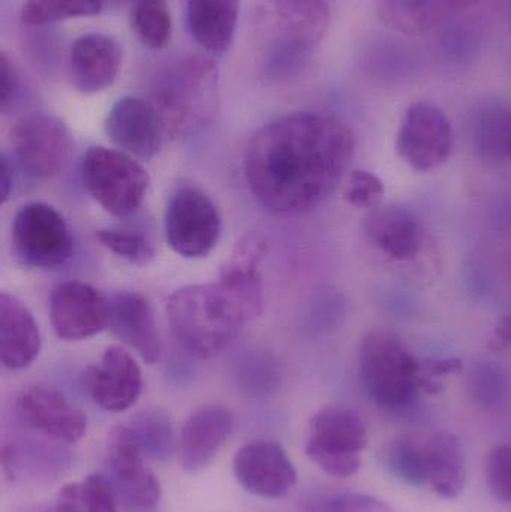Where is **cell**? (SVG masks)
I'll use <instances>...</instances> for the list:
<instances>
[{
	"instance_id": "1",
	"label": "cell",
	"mask_w": 511,
	"mask_h": 512,
	"mask_svg": "<svg viewBox=\"0 0 511 512\" xmlns=\"http://www.w3.org/2000/svg\"><path fill=\"white\" fill-rule=\"evenodd\" d=\"M356 137L347 123L321 113H294L267 123L252 137L245 176L258 203L278 215L320 206L344 179Z\"/></svg>"
},
{
	"instance_id": "2",
	"label": "cell",
	"mask_w": 511,
	"mask_h": 512,
	"mask_svg": "<svg viewBox=\"0 0 511 512\" xmlns=\"http://www.w3.org/2000/svg\"><path fill=\"white\" fill-rule=\"evenodd\" d=\"M167 313L176 339L201 360L224 351L251 321L245 307L219 282L177 289Z\"/></svg>"
},
{
	"instance_id": "3",
	"label": "cell",
	"mask_w": 511,
	"mask_h": 512,
	"mask_svg": "<svg viewBox=\"0 0 511 512\" xmlns=\"http://www.w3.org/2000/svg\"><path fill=\"white\" fill-rule=\"evenodd\" d=\"M218 81V68L206 57H185L165 69L153 87L150 102L161 117L167 137H191L215 120Z\"/></svg>"
},
{
	"instance_id": "4",
	"label": "cell",
	"mask_w": 511,
	"mask_h": 512,
	"mask_svg": "<svg viewBox=\"0 0 511 512\" xmlns=\"http://www.w3.org/2000/svg\"><path fill=\"white\" fill-rule=\"evenodd\" d=\"M359 363L363 387L381 408H405L422 390L420 360L393 334H366L360 345Z\"/></svg>"
},
{
	"instance_id": "5",
	"label": "cell",
	"mask_w": 511,
	"mask_h": 512,
	"mask_svg": "<svg viewBox=\"0 0 511 512\" xmlns=\"http://www.w3.org/2000/svg\"><path fill=\"white\" fill-rule=\"evenodd\" d=\"M81 179L93 200L110 215L128 218L138 212L150 179L128 153L107 147H90L81 162Z\"/></svg>"
},
{
	"instance_id": "6",
	"label": "cell",
	"mask_w": 511,
	"mask_h": 512,
	"mask_svg": "<svg viewBox=\"0 0 511 512\" xmlns=\"http://www.w3.org/2000/svg\"><path fill=\"white\" fill-rule=\"evenodd\" d=\"M366 445L368 430L363 418L353 409L330 406L312 417L305 450L324 474L350 478L362 468Z\"/></svg>"
},
{
	"instance_id": "7",
	"label": "cell",
	"mask_w": 511,
	"mask_h": 512,
	"mask_svg": "<svg viewBox=\"0 0 511 512\" xmlns=\"http://www.w3.org/2000/svg\"><path fill=\"white\" fill-rule=\"evenodd\" d=\"M12 248L24 265L54 268L71 258L74 242L65 219L54 207L30 203L15 215Z\"/></svg>"
},
{
	"instance_id": "8",
	"label": "cell",
	"mask_w": 511,
	"mask_h": 512,
	"mask_svg": "<svg viewBox=\"0 0 511 512\" xmlns=\"http://www.w3.org/2000/svg\"><path fill=\"white\" fill-rule=\"evenodd\" d=\"M222 219L213 201L194 188L171 197L165 212L168 245L183 258H206L221 239Z\"/></svg>"
},
{
	"instance_id": "9",
	"label": "cell",
	"mask_w": 511,
	"mask_h": 512,
	"mask_svg": "<svg viewBox=\"0 0 511 512\" xmlns=\"http://www.w3.org/2000/svg\"><path fill=\"white\" fill-rule=\"evenodd\" d=\"M455 146L452 122L441 108L428 101L411 104L402 117L396 152L414 170H437L452 156Z\"/></svg>"
},
{
	"instance_id": "10",
	"label": "cell",
	"mask_w": 511,
	"mask_h": 512,
	"mask_svg": "<svg viewBox=\"0 0 511 512\" xmlns=\"http://www.w3.org/2000/svg\"><path fill=\"white\" fill-rule=\"evenodd\" d=\"M11 137L18 164L35 179L57 176L68 161L71 140L65 123L57 117H23L15 123Z\"/></svg>"
},
{
	"instance_id": "11",
	"label": "cell",
	"mask_w": 511,
	"mask_h": 512,
	"mask_svg": "<svg viewBox=\"0 0 511 512\" xmlns=\"http://www.w3.org/2000/svg\"><path fill=\"white\" fill-rule=\"evenodd\" d=\"M276 23L282 33L278 60L270 71H290L303 57L317 47L330 24V9L326 0H272Z\"/></svg>"
},
{
	"instance_id": "12",
	"label": "cell",
	"mask_w": 511,
	"mask_h": 512,
	"mask_svg": "<svg viewBox=\"0 0 511 512\" xmlns=\"http://www.w3.org/2000/svg\"><path fill=\"white\" fill-rule=\"evenodd\" d=\"M237 483L263 499H281L297 484V471L282 445L251 441L237 450L233 460Z\"/></svg>"
},
{
	"instance_id": "13",
	"label": "cell",
	"mask_w": 511,
	"mask_h": 512,
	"mask_svg": "<svg viewBox=\"0 0 511 512\" xmlns=\"http://www.w3.org/2000/svg\"><path fill=\"white\" fill-rule=\"evenodd\" d=\"M110 298L87 283L71 280L54 289L50 300L51 324L63 340H83L108 327Z\"/></svg>"
},
{
	"instance_id": "14",
	"label": "cell",
	"mask_w": 511,
	"mask_h": 512,
	"mask_svg": "<svg viewBox=\"0 0 511 512\" xmlns=\"http://www.w3.org/2000/svg\"><path fill=\"white\" fill-rule=\"evenodd\" d=\"M87 394L95 405L108 412H125L137 403L143 376L135 358L120 346H110L99 363L83 375Z\"/></svg>"
},
{
	"instance_id": "15",
	"label": "cell",
	"mask_w": 511,
	"mask_h": 512,
	"mask_svg": "<svg viewBox=\"0 0 511 512\" xmlns=\"http://www.w3.org/2000/svg\"><path fill=\"white\" fill-rule=\"evenodd\" d=\"M105 132L119 149L141 159L158 155L167 137L152 102L137 96H125L111 107Z\"/></svg>"
},
{
	"instance_id": "16",
	"label": "cell",
	"mask_w": 511,
	"mask_h": 512,
	"mask_svg": "<svg viewBox=\"0 0 511 512\" xmlns=\"http://www.w3.org/2000/svg\"><path fill=\"white\" fill-rule=\"evenodd\" d=\"M17 411L30 429L53 441L75 444L86 435V414L51 388L24 390L18 396Z\"/></svg>"
},
{
	"instance_id": "17",
	"label": "cell",
	"mask_w": 511,
	"mask_h": 512,
	"mask_svg": "<svg viewBox=\"0 0 511 512\" xmlns=\"http://www.w3.org/2000/svg\"><path fill=\"white\" fill-rule=\"evenodd\" d=\"M233 429V414L224 406H201L192 412L183 424L177 444L180 468L191 475L209 468Z\"/></svg>"
},
{
	"instance_id": "18",
	"label": "cell",
	"mask_w": 511,
	"mask_h": 512,
	"mask_svg": "<svg viewBox=\"0 0 511 512\" xmlns=\"http://www.w3.org/2000/svg\"><path fill=\"white\" fill-rule=\"evenodd\" d=\"M482 0H374L387 29L401 35L426 36L476 8Z\"/></svg>"
},
{
	"instance_id": "19",
	"label": "cell",
	"mask_w": 511,
	"mask_h": 512,
	"mask_svg": "<svg viewBox=\"0 0 511 512\" xmlns=\"http://www.w3.org/2000/svg\"><path fill=\"white\" fill-rule=\"evenodd\" d=\"M122 68V47L102 33H87L75 39L69 50L72 84L84 95L102 92L116 81Z\"/></svg>"
},
{
	"instance_id": "20",
	"label": "cell",
	"mask_w": 511,
	"mask_h": 512,
	"mask_svg": "<svg viewBox=\"0 0 511 512\" xmlns=\"http://www.w3.org/2000/svg\"><path fill=\"white\" fill-rule=\"evenodd\" d=\"M111 333L140 354L147 363H158L161 340L156 330L152 306L137 292H117L110 298L108 327Z\"/></svg>"
},
{
	"instance_id": "21",
	"label": "cell",
	"mask_w": 511,
	"mask_h": 512,
	"mask_svg": "<svg viewBox=\"0 0 511 512\" xmlns=\"http://www.w3.org/2000/svg\"><path fill=\"white\" fill-rule=\"evenodd\" d=\"M38 324L23 301L0 294V361L9 370L29 367L41 351Z\"/></svg>"
},
{
	"instance_id": "22",
	"label": "cell",
	"mask_w": 511,
	"mask_h": 512,
	"mask_svg": "<svg viewBox=\"0 0 511 512\" xmlns=\"http://www.w3.org/2000/svg\"><path fill=\"white\" fill-rule=\"evenodd\" d=\"M365 233L375 248L396 261H408L423 246V230L404 207H374L365 218Z\"/></svg>"
},
{
	"instance_id": "23",
	"label": "cell",
	"mask_w": 511,
	"mask_h": 512,
	"mask_svg": "<svg viewBox=\"0 0 511 512\" xmlns=\"http://www.w3.org/2000/svg\"><path fill=\"white\" fill-rule=\"evenodd\" d=\"M240 0H188L186 18L195 41L212 54L233 44L239 23Z\"/></svg>"
},
{
	"instance_id": "24",
	"label": "cell",
	"mask_w": 511,
	"mask_h": 512,
	"mask_svg": "<svg viewBox=\"0 0 511 512\" xmlns=\"http://www.w3.org/2000/svg\"><path fill=\"white\" fill-rule=\"evenodd\" d=\"M429 486L443 499H456L467 484L464 450L455 433L440 430L425 442Z\"/></svg>"
},
{
	"instance_id": "25",
	"label": "cell",
	"mask_w": 511,
	"mask_h": 512,
	"mask_svg": "<svg viewBox=\"0 0 511 512\" xmlns=\"http://www.w3.org/2000/svg\"><path fill=\"white\" fill-rule=\"evenodd\" d=\"M56 512H119L116 495L107 475H87L81 481L66 484L57 493Z\"/></svg>"
},
{
	"instance_id": "26",
	"label": "cell",
	"mask_w": 511,
	"mask_h": 512,
	"mask_svg": "<svg viewBox=\"0 0 511 512\" xmlns=\"http://www.w3.org/2000/svg\"><path fill=\"white\" fill-rule=\"evenodd\" d=\"M128 426L134 432L146 459L165 463L177 454L173 424L164 411L146 409L138 412L128 421Z\"/></svg>"
},
{
	"instance_id": "27",
	"label": "cell",
	"mask_w": 511,
	"mask_h": 512,
	"mask_svg": "<svg viewBox=\"0 0 511 512\" xmlns=\"http://www.w3.org/2000/svg\"><path fill=\"white\" fill-rule=\"evenodd\" d=\"M477 149L485 158L511 162V107L498 105L483 110L474 125Z\"/></svg>"
},
{
	"instance_id": "28",
	"label": "cell",
	"mask_w": 511,
	"mask_h": 512,
	"mask_svg": "<svg viewBox=\"0 0 511 512\" xmlns=\"http://www.w3.org/2000/svg\"><path fill=\"white\" fill-rule=\"evenodd\" d=\"M387 471L410 487L428 486L425 447L416 439L401 436L390 442L384 454Z\"/></svg>"
},
{
	"instance_id": "29",
	"label": "cell",
	"mask_w": 511,
	"mask_h": 512,
	"mask_svg": "<svg viewBox=\"0 0 511 512\" xmlns=\"http://www.w3.org/2000/svg\"><path fill=\"white\" fill-rule=\"evenodd\" d=\"M110 483L123 512L158 511L162 498L161 483L149 468L129 477L110 480Z\"/></svg>"
},
{
	"instance_id": "30",
	"label": "cell",
	"mask_w": 511,
	"mask_h": 512,
	"mask_svg": "<svg viewBox=\"0 0 511 512\" xmlns=\"http://www.w3.org/2000/svg\"><path fill=\"white\" fill-rule=\"evenodd\" d=\"M131 26L146 47L152 50L167 47L173 24L165 0H137L132 9Z\"/></svg>"
},
{
	"instance_id": "31",
	"label": "cell",
	"mask_w": 511,
	"mask_h": 512,
	"mask_svg": "<svg viewBox=\"0 0 511 512\" xmlns=\"http://www.w3.org/2000/svg\"><path fill=\"white\" fill-rule=\"evenodd\" d=\"M104 8V0H26L21 20L27 26H44L69 18L95 17Z\"/></svg>"
},
{
	"instance_id": "32",
	"label": "cell",
	"mask_w": 511,
	"mask_h": 512,
	"mask_svg": "<svg viewBox=\"0 0 511 512\" xmlns=\"http://www.w3.org/2000/svg\"><path fill=\"white\" fill-rule=\"evenodd\" d=\"M98 240L104 248L131 264L144 267L155 258L152 243L138 233L119 230L98 231Z\"/></svg>"
},
{
	"instance_id": "33",
	"label": "cell",
	"mask_w": 511,
	"mask_h": 512,
	"mask_svg": "<svg viewBox=\"0 0 511 512\" xmlns=\"http://www.w3.org/2000/svg\"><path fill=\"white\" fill-rule=\"evenodd\" d=\"M303 512H393L383 499L365 493H330L306 502Z\"/></svg>"
},
{
	"instance_id": "34",
	"label": "cell",
	"mask_w": 511,
	"mask_h": 512,
	"mask_svg": "<svg viewBox=\"0 0 511 512\" xmlns=\"http://www.w3.org/2000/svg\"><path fill=\"white\" fill-rule=\"evenodd\" d=\"M486 480L497 501L511 505V445H497L486 460Z\"/></svg>"
},
{
	"instance_id": "35",
	"label": "cell",
	"mask_w": 511,
	"mask_h": 512,
	"mask_svg": "<svg viewBox=\"0 0 511 512\" xmlns=\"http://www.w3.org/2000/svg\"><path fill=\"white\" fill-rule=\"evenodd\" d=\"M471 393L480 405L494 408L506 399L509 384L500 369L486 366L471 379Z\"/></svg>"
},
{
	"instance_id": "36",
	"label": "cell",
	"mask_w": 511,
	"mask_h": 512,
	"mask_svg": "<svg viewBox=\"0 0 511 512\" xmlns=\"http://www.w3.org/2000/svg\"><path fill=\"white\" fill-rule=\"evenodd\" d=\"M384 195V183L371 171L354 170L345 189V200L356 207H372Z\"/></svg>"
},
{
	"instance_id": "37",
	"label": "cell",
	"mask_w": 511,
	"mask_h": 512,
	"mask_svg": "<svg viewBox=\"0 0 511 512\" xmlns=\"http://www.w3.org/2000/svg\"><path fill=\"white\" fill-rule=\"evenodd\" d=\"M0 68H2V89H0V104L2 111H6L9 105L17 98L18 90H20V80H18L17 72L14 65L9 62V57L3 51L0 56Z\"/></svg>"
},
{
	"instance_id": "38",
	"label": "cell",
	"mask_w": 511,
	"mask_h": 512,
	"mask_svg": "<svg viewBox=\"0 0 511 512\" xmlns=\"http://www.w3.org/2000/svg\"><path fill=\"white\" fill-rule=\"evenodd\" d=\"M2 204H5L8 201V198L11 197L12 192V183H14V173H12V165L9 164L8 158L5 155H2Z\"/></svg>"
},
{
	"instance_id": "39",
	"label": "cell",
	"mask_w": 511,
	"mask_h": 512,
	"mask_svg": "<svg viewBox=\"0 0 511 512\" xmlns=\"http://www.w3.org/2000/svg\"><path fill=\"white\" fill-rule=\"evenodd\" d=\"M510 29H511V9H510Z\"/></svg>"
},
{
	"instance_id": "40",
	"label": "cell",
	"mask_w": 511,
	"mask_h": 512,
	"mask_svg": "<svg viewBox=\"0 0 511 512\" xmlns=\"http://www.w3.org/2000/svg\"><path fill=\"white\" fill-rule=\"evenodd\" d=\"M510 322H511V319H510Z\"/></svg>"
}]
</instances>
